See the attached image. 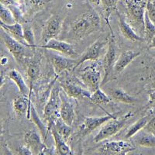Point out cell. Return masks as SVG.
I'll list each match as a JSON object with an SVG mask.
<instances>
[{"mask_svg": "<svg viewBox=\"0 0 155 155\" xmlns=\"http://www.w3.org/2000/svg\"><path fill=\"white\" fill-rule=\"evenodd\" d=\"M101 2L102 4V12H103L105 20L107 23L108 27L110 29L112 34L113 35V30H112V27L109 23V18H110L112 12L117 9V4H118L119 0H101Z\"/></svg>", "mask_w": 155, "mask_h": 155, "instance_id": "d4e9b609", "label": "cell"}, {"mask_svg": "<svg viewBox=\"0 0 155 155\" xmlns=\"http://www.w3.org/2000/svg\"><path fill=\"white\" fill-rule=\"evenodd\" d=\"M8 8H9V9L11 10V12H12V14H13V16H14L15 19H16L17 23H25V19H24V16H23V12H21L20 9L18 7L17 5H11V6H9V7Z\"/></svg>", "mask_w": 155, "mask_h": 155, "instance_id": "d590c367", "label": "cell"}, {"mask_svg": "<svg viewBox=\"0 0 155 155\" xmlns=\"http://www.w3.org/2000/svg\"><path fill=\"white\" fill-rule=\"evenodd\" d=\"M100 27V16L95 9L90 8L71 23L68 33L69 38L73 41H80L98 31Z\"/></svg>", "mask_w": 155, "mask_h": 155, "instance_id": "6da1fadb", "label": "cell"}, {"mask_svg": "<svg viewBox=\"0 0 155 155\" xmlns=\"http://www.w3.org/2000/svg\"><path fill=\"white\" fill-rule=\"evenodd\" d=\"M110 97L111 99L116 102H123L126 104H133L138 101L137 98L129 95L128 93L124 92V90L120 89V88H115L112 90L110 92Z\"/></svg>", "mask_w": 155, "mask_h": 155, "instance_id": "cb8c5ba5", "label": "cell"}, {"mask_svg": "<svg viewBox=\"0 0 155 155\" xmlns=\"http://www.w3.org/2000/svg\"><path fill=\"white\" fill-rule=\"evenodd\" d=\"M0 2H1V4L4 5L6 7H9L11 5H17L16 2H15V0H0Z\"/></svg>", "mask_w": 155, "mask_h": 155, "instance_id": "f35d334b", "label": "cell"}, {"mask_svg": "<svg viewBox=\"0 0 155 155\" xmlns=\"http://www.w3.org/2000/svg\"><path fill=\"white\" fill-rule=\"evenodd\" d=\"M54 127L58 132L61 135L62 137L66 141L68 140L71 135L72 134V128L71 126L68 125L64 121L61 117H58L54 122Z\"/></svg>", "mask_w": 155, "mask_h": 155, "instance_id": "83f0119b", "label": "cell"}, {"mask_svg": "<svg viewBox=\"0 0 155 155\" xmlns=\"http://www.w3.org/2000/svg\"><path fill=\"white\" fill-rule=\"evenodd\" d=\"M30 118L32 119V120L34 121V124L37 126L39 130L41 132V136L43 137L44 140H46L47 135H48V132L49 129L47 128V127L44 124L42 120H41V118L39 117L38 114H37V111H36V109L34 108V105L32 104L31 106V111H30Z\"/></svg>", "mask_w": 155, "mask_h": 155, "instance_id": "f1b7e54d", "label": "cell"}, {"mask_svg": "<svg viewBox=\"0 0 155 155\" xmlns=\"http://www.w3.org/2000/svg\"><path fill=\"white\" fill-rule=\"evenodd\" d=\"M49 130L53 136L54 140L55 143V153L58 154H71L72 151L70 147L66 143L67 141L61 137L54 127V123L49 125Z\"/></svg>", "mask_w": 155, "mask_h": 155, "instance_id": "ac0fdd59", "label": "cell"}, {"mask_svg": "<svg viewBox=\"0 0 155 155\" xmlns=\"http://www.w3.org/2000/svg\"><path fill=\"white\" fill-rule=\"evenodd\" d=\"M89 100L95 105H106L111 101V99L99 88L92 92Z\"/></svg>", "mask_w": 155, "mask_h": 155, "instance_id": "f546056e", "label": "cell"}, {"mask_svg": "<svg viewBox=\"0 0 155 155\" xmlns=\"http://www.w3.org/2000/svg\"><path fill=\"white\" fill-rule=\"evenodd\" d=\"M0 19L1 22L5 24H13L16 23V19L10 9L2 4H1L0 6Z\"/></svg>", "mask_w": 155, "mask_h": 155, "instance_id": "836d02e7", "label": "cell"}, {"mask_svg": "<svg viewBox=\"0 0 155 155\" xmlns=\"http://www.w3.org/2000/svg\"><path fill=\"white\" fill-rule=\"evenodd\" d=\"M23 37L27 43V45L28 48H37V45L35 44V37H34V33L33 31V29L30 27V24L27 23H23Z\"/></svg>", "mask_w": 155, "mask_h": 155, "instance_id": "1f68e13d", "label": "cell"}, {"mask_svg": "<svg viewBox=\"0 0 155 155\" xmlns=\"http://www.w3.org/2000/svg\"><path fill=\"white\" fill-rule=\"evenodd\" d=\"M116 117L117 115L114 113L113 114L108 113L106 116H99V117H86L81 129V137H85L87 135L91 134L92 131L106 124L107 121L112 119H116Z\"/></svg>", "mask_w": 155, "mask_h": 155, "instance_id": "7c38bea8", "label": "cell"}, {"mask_svg": "<svg viewBox=\"0 0 155 155\" xmlns=\"http://www.w3.org/2000/svg\"><path fill=\"white\" fill-rule=\"evenodd\" d=\"M1 35L5 43V47L8 48L9 51L12 54L16 61L19 64L24 63L25 58L27 54V46L19 41H16V39L11 37L5 30L2 32Z\"/></svg>", "mask_w": 155, "mask_h": 155, "instance_id": "8992f818", "label": "cell"}, {"mask_svg": "<svg viewBox=\"0 0 155 155\" xmlns=\"http://www.w3.org/2000/svg\"><path fill=\"white\" fill-rule=\"evenodd\" d=\"M31 106L32 104L30 103L29 98H27V96L24 95L16 96L12 102V107L16 114L19 116H23L27 113V118L28 120L30 119Z\"/></svg>", "mask_w": 155, "mask_h": 155, "instance_id": "ffe728a7", "label": "cell"}, {"mask_svg": "<svg viewBox=\"0 0 155 155\" xmlns=\"http://www.w3.org/2000/svg\"><path fill=\"white\" fill-rule=\"evenodd\" d=\"M37 48L58 51V52L63 54L65 56L74 58V59H78L79 58V56H78V53L74 49L71 44L65 42V41H58L56 38L51 39L44 45H37Z\"/></svg>", "mask_w": 155, "mask_h": 155, "instance_id": "9c48e42d", "label": "cell"}, {"mask_svg": "<svg viewBox=\"0 0 155 155\" xmlns=\"http://www.w3.org/2000/svg\"><path fill=\"white\" fill-rule=\"evenodd\" d=\"M135 149V147L128 141H108L99 148V152L102 154L125 155Z\"/></svg>", "mask_w": 155, "mask_h": 155, "instance_id": "52a82bcc", "label": "cell"}, {"mask_svg": "<svg viewBox=\"0 0 155 155\" xmlns=\"http://www.w3.org/2000/svg\"><path fill=\"white\" fill-rule=\"evenodd\" d=\"M131 116H132V114L129 113L124 119H121V120H116V118L112 119L106 122L105 125L100 129L99 133L94 137V142L99 143V142H102L106 139L116 135L123 129V127L127 124V120L130 118Z\"/></svg>", "mask_w": 155, "mask_h": 155, "instance_id": "5b68a950", "label": "cell"}, {"mask_svg": "<svg viewBox=\"0 0 155 155\" xmlns=\"http://www.w3.org/2000/svg\"><path fill=\"white\" fill-rule=\"evenodd\" d=\"M151 118V116L150 115L148 116H145L141 117L140 119L137 120V121L134 123L132 126L130 127V128L128 129L127 134L125 135V139H130V137H134V135L137 134L138 132L141 130H143L145 127V126L147 125V124L148 123V121L150 120V119Z\"/></svg>", "mask_w": 155, "mask_h": 155, "instance_id": "484cf974", "label": "cell"}, {"mask_svg": "<svg viewBox=\"0 0 155 155\" xmlns=\"http://www.w3.org/2000/svg\"><path fill=\"white\" fill-rule=\"evenodd\" d=\"M61 86L63 88L66 94L69 97L72 99H89L91 97V92L87 89L81 88V86L74 85L72 83L63 82L61 83Z\"/></svg>", "mask_w": 155, "mask_h": 155, "instance_id": "9a60e30c", "label": "cell"}, {"mask_svg": "<svg viewBox=\"0 0 155 155\" xmlns=\"http://www.w3.org/2000/svg\"><path fill=\"white\" fill-rule=\"evenodd\" d=\"M27 67V74L29 80V88H30V93H29L28 98L30 100V103H31V94L33 91L34 85L36 81L38 79L40 73H41V68H40V64L35 61H30L27 62L26 64Z\"/></svg>", "mask_w": 155, "mask_h": 155, "instance_id": "d6986e66", "label": "cell"}, {"mask_svg": "<svg viewBox=\"0 0 155 155\" xmlns=\"http://www.w3.org/2000/svg\"><path fill=\"white\" fill-rule=\"evenodd\" d=\"M140 52L134 51H124L116 61L114 66V74H118L121 73L127 66L135 59L140 56Z\"/></svg>", "mask_w": 155, "mask_h": 155, "instance_id": "e0dca14e", "label": "cell"}, {"mask_svg": "<svg viewBox=\"0 0 155 155\" xmlns=\"http://www.w3.org/2000/svg\"><path fill=\"white\" fill-rule=\"evenodd\" d=\"M80 79L85 85L92 91H95L99 88L101 81V72L95 68L85 69L80 74Z\"/></svg>", "mask_w": 155, "mask_h": 155, "instance_id": "5bb4252c", "label": "cell"}, {"mask_svg": "<svg viewBox=\"0 0 155 155\" xmlns=\"http://www.w3.org/2000/svg\"><path fill=\"white\" fill-rule=\"evenodd\" d=\"M127 17L133 27L144 34V19L147 2L144 0H124Z\"/></svg>", "mask_w": 155, "mask_h": 155, "instance_id": "7a4b0ae2", "label": "cell"}, {"mask_svg": "<svg viewBox=\"0 0 155 155\" xmlns=\"http://www.w3.org/2000/svg\"><path fill=\"white\" fill-rule=\"evenodd\" d=\"M16 154H22V155H27V154H33L30 150L27 147L26 145L25 146L19 147L18 149L16 150Z\"/></svg>", "mask_w": 155, "mask_h": 155, "instance_id": "74e56055", "label": "cell"}, {"mask_svg": "<svg viewBox=\"0 0 155 155\" xmlns=\"http://www.w3.org/2000/svg\"><path fill=\"white\" fill-rule=\"evenodd\" d=\"M155 37V25L149 19L147 12L145 13L144 19V39L148 44L151 43L152 40Z\"/></svg>", "mask_w": 155, "mask_h": 155, "instance_id": "4dcf8cb0", "label": "cell"}, {"mask_svg": "<svg viewBox=\"0 0 155 155\" xmlns=\"http://www.w3.org/2000/svg\"><path fill=\"white\" fill-rule=\"evenodd\" d=\"M51 0H24L26 10L29 16L37 13L45 7V5Z\"/></svg>", "mask_w": 155, "mask_h": 155, "instance_id": "4316f807", "label": "cell"}, {"mask_svg": "<svg viewBox=\"0 0 155 155\" xmlns=\"http://www.w3.org/2000/svg\"><path fill=\"white\" fill-rule=\"evenodd\" d=\"M24 143L33 154H43L48 150L46 145L43 143L41 135L35 130L28 131L24 135Z\"/></svg>", "mask_w": 155, "mask_h": 155, "instance_id": "8fae6325", "label": "cell"}, {"mask_svg": "<svg viewBox=\"0 0 155 155\" xmlns=\"http://www.w3.org/2000/svg\"><path fill=\"white\" fill-rule=\"evenodd\" d=\"M116 13L118 16L119 19V27H120V32H121L122 35L124 36L126 39L129 40L130 41H134V42H137V41H143V37H140L133 29L130 25L129 24L127 21H126L124 18L123 17L118 9H116Z\"/></svg>", "mask_w": 155, "mask_h": 155, "instance_id": "2e32d148", "label": "cell"}, {"mask_svg": "<svg viewBox=\"0 0 155 155\" xmlns=\"http://www.w3.org/2000/svg\"><path fill=\"white\" fill-rule=\"evenodd\" d=\"M146 12L149 19L155 25V0H148L147 2Z\"/></svg>", "mask_w": 155, "mask_h": 155, "instance_id": "e575fe53", "label": "cell"}, {"mask_svg": "<svg viewBox=\"0 0 155 155\" xmlns=\"http://www.w3.org/2000/svg\"><path fill=\"white\" fill-rule=\"evenodd\" d=\"M143 130L146 133H149L155 136V116L150 119Z\"/></svg>", "mask_w": 155, "mask_h": 155, "instance_id": "8d00e7d4", "label": "cell"}, {"mask_svg": "<svg viewBox=\"0 0 155 155\" xmlns=\"http://www.w3.org/2000/svg\"><path fill=\"white\" fill-rule=\"evenodd\" d=\"M136 143L143 147H155V136L147 133V134L140 136L136 139Z\"/></svg>", "mask_w": 155, "mask_h": 155, "instance_id": "d6a6232c", "label": "cell"}, {"mask_svg": "<svg viewBox=\"0 0 155 155\" xmlns=\"http://www.w3.org/2000/svg\"><path fill=\"white\" fill-rule=\"evenodd\" d=\"M106 41L99 39L93 43L92 45H90L84 53L77 59L75 68L87 61H96L98 60L103 52L105 46H106Z\"/></svg>", "mask_w": 155, "mask_h": 155, "instance_id": "30bf717a", "label": "cell"}, {"mask_svg": "<svg viewBox=\"0 0 155 155\" xmlns=\"http://www.w3.org/2000/svg\"><path fill=\"white\" fill-rule=\"evenodd\" d=\"M118 59V46L112 36L108 41V48L104 58V77L102 78L101 85H104L110 81L114 74V66Z\"/></svg>", "mask_w": 155, "mask_h": 155, "instance_id": "277c9868", "label": "cell"}, {"mask_svg": "<svg viewBox=\"0 0 155 155\" xmlns=\"http://www.w3.org/2000/svg\"><path fill=\"white\" fill-rule=\"evenodd\" d=\"M61 105V98L60 96V87L56 84L51 90V95L44 110V117L49 125L54 124L55 120L60 117Z\"/></svg>", "mask_w": 155, "mask_h": 155, "instance_id": "3957f363", "label": "cell"}, {"mask_svg": "<svg viewBox=\"0 0 155 155\" xmlns=\"http://www.w3.org/2000/svg\"><path fill=\"white\" fill-rule=\"evenodd\" d=\"M50 60L57 74H60L65 71L74 69L77 62V59H71L58 54H51Z\"/></svg>", "mask_w": 155, "mask_h": 155, "instance_id": "4fadbf2b", "label": "cell"}, {"mask_svg": "<svg viewBox=\"0 0 155 155\" xmlns=\"http://www.w3.org/2000/svg\"><path fill=\"white\" fill-rule=\"evenodd\" d=\"M0 24H1V27H2V30H5L11 37L16 39V41H19L27 47V43H26L24 37H23V27L21 23L16 22L13 24H5V23L1 22Z\"/></svg>", "mask_w": 155, "mask_h": 155, "instance_id": "44dd1931", "label": "cell"}, {"mask_svg": "<svg viewBox=\"0 0 155 155\" xmlns=\"http://www.w3.org/2000/svg\"><path fill=\"white\" fill-rule=\"evenodd\" d=\"M150 48H155V37H153V39L152 40L151 43L150 44Z\"/></svg>", "mask_w": 155, "mask_h": 155, "instance_id": "60d3db41", "label": "cell"}, {"mask_svg": "<svg viewBox=\"0 0 155 155\" xmlns=\"http://www.w3.org/2000/svg\"><path fill=\"white\" fill-rule=\"evenodd\" d=\"M62 27V19L58 15L51 16L45 23L41 34V43L45 44L51 39H54L60 34Z\"/></svg>", "mask_w": 155, "mask_h": 155, "instance_id": "ba28073f", "label": "cell"}, {"mask_svg": "<svg viewBox=\"0 0 155 155\" xmlns=\"http://www.w3.org/2000/svg\"><path fill=\"white\" fill-rule=\"evenodd\" d=\"M149 98H150V100L151 102L155 103V90L154 91H152L149 93Z\"/></svg>", "mask_w": 155, "mask_h": 155, "instance_id": "ab89813d", "label": "cell"}, {"mask_svg": "<svg viewBox=\"0 0 155 155\" xmlns=\"http://www.w3.org/2000/svg\"><path fill=\"white\" fill-rule=\"evenodd\" d=\"M7 76L9 77V79L12 80V81H14L16 86L19 88V91L21 93V95H27L28 94L29 95L30 88L27 86L24 78H23V77L19 71L16 70V69H12V70L8 71Z\"/></svg>", "mask_w": 155, "mask_h": 155, "instance_id": "603a6c76", "label": "cell"}, {"mask_svg": "<svg viewBox=\"0 0 155 155\" xmlns=\"http://www.w3.org/2000/svg\"><path fill=\"white\" fill-rule=\"evenodd\" d=\"M74 111L72 105L67 99L61 97V105L60 109V117L68 125L72 126L74 120Z\"/></svg>", "mask_w": 155, "mask_h": 155, "instance_id": "7402d4cb", "label": "cell"}]
</instances>
